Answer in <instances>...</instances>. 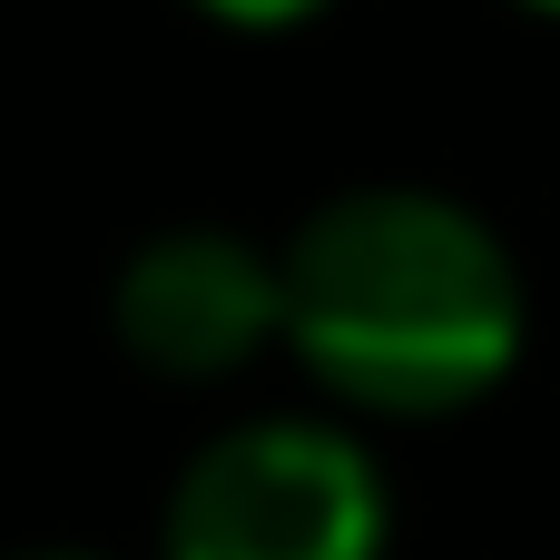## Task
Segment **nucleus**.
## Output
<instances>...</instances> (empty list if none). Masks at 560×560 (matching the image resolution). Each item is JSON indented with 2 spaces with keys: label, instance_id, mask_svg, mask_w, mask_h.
Listing matches in <instances>:
<instances>
[{
  "label": "nucleus",
  "instance_id": "f257e3e1",
  "mask_svg": "<svg viewBox=\"0 0 560 560\" xmlns=\"http://www.w3.org/2000/svg\"><path fill=\"white\" fill-rule=\"evenodd\" d=\"M295 354L374 413H453L522 354L512 246L433 187H354L276 256Z\"/></svg>",
  "mask_w": 560,
  "mask_h": 560
},
{
  "label": "nucleus",
  "instance_id": "f03ea898",
  "mask_svg": "<svg viewBox=\"0 0 560 560\" xmlns=\"http://www.w3.org/2000/svg\"><path fill=\"white\" fill-rule=\"evenodd\" d=\"M167 560H384V482L325 423H236L177 472Z\"/></svg>",
  "mask_w": 560,
  "mask_h": 560
},
{
  "label": "nucleus",
  "instance_id": "7ed1b4c3",
  "mask_svg": "<svg viewBox=\"0 0 560 560\" xmlns=\"http://www.w3.org/2000/svg\"><path fill=\"white\" fill-rule=\"evenodd\" d=\"M118 335L158 374H226L266 335H285L276 256L226 226H167L118 266Z\"/></svg>",
  "mask_w": 560,
  "mask_h": 560
},
{
  "label": "nucleus",
  "instance_id": "20e7f679",
  "mask_svg": "<svg viewBox=\"0 0 560 560\" xmlns=\"http://www.w3.org/2000/svg\"><path fill=\"white\" fill-rule=\"evenodd\" d=\"M217 20H246V30H276V20H305V10H325V0H207Z\"/></svg>",
  "mask_w": 560,
  "mask_h": 560
},
{
  "label": "nucleus",
  "instance_id": "39448f33",
  "mask_svg": "<svg viewBox=\"0 0 560 560\" xmlns=\"http://www.w3.org/2000/svg\"><path fill=\"white\" fill-rule=\"evenodd\" d=\"M30 560H108V551H30Z\"/></svg>",
  "mask_w": 560,
  "mask_h": 560
},
{
  "label": "nucleus",
  "instance_id": "423d86ee",
  "mask_svg": "<svg viewBox=\"0 0 560 560\" xmlns=\"http://www.w3.org/2000/svg\"><path fill=\"white\" fill-rule=\"evenodd\" d=\"M541 10H560V0H541Z\"/></svg>",
  "mask_w": 560,
  "mask_h": 560
}]
</instances>
